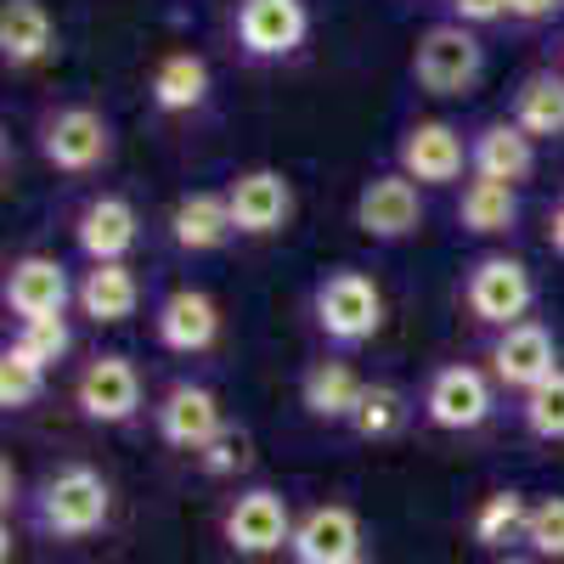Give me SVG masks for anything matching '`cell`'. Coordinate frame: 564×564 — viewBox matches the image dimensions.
I'll return each mask as SVG.
<instances>
[{
  "mask_svg": "<svg viewBox=\"0 0 564 564\" xmlns=\"http://www.w3.org/2000/svg\"><path fill=\"white\" fill-rule=\"evenodd\" d=\"M536 305V276L525 260L513 254H480L463 276V311L475 316L480 327H513V322H531Z\"/></svg>",
  "mask_w": 564,
  "mask_h": 564,
  "instance_id": "cell-4",
  "label": "cell"
},
{
  "mask_svg": "<svg viewBox=\"0 0 564 564\" xmlns=\"http://www.w3.org/2000/svg\"><path fill=\"white\" fill-rule=\"evenodd\" d=\"M34 148L57 175H97L113 159V124L90 102H57L34 119Z\"/></svg>",
  "mask_w": 564,
  "mask_h": 564,
  "instance_id": "cell-2",
  "label": "cell"
},
{
  "mask_svg": "<svg viewBox=\"0 0 564 564\" xmlns=\"http://www.w3.org/2000/svg\"><path fill=\"white\" fill-rule=\"evenodd\" d=\"M508 119L520 124L531 141H553V135H564V74H553V68L525 74L520 90H513Z\"/></svg>",
  "mask_w": 564,
  "mask_h": 564,
  "instance_id": "cell-25",
  "label": "cell"
},
{
  "mask_svg": "<svg viewBox=\"0 0 564 564\" xmlns=\"http://www.w3.org/2000/svg\"><path fill=\"white\" fill-rule=\"evenodd\" d=\"M446 7H452V23H463V29L513 18V0H446Z\"/></svg>",
  "mask_w": 564,
  "mask_h": 564,
  "instance_id": "cell-34",
  "label": "cell"
},
{
  "mask_svg": "<svg viewBox=\"0 0 564 564\" xmlns=\"http://www.w3.org/2000/svg\"><path fill=\"white\" fill-rule=\"evenodd\" d=\"M558 7H564V0H513V18H520V23H547Z\"/></svg>",
  "mask_w": 564,
  "mask_h": 564,
  "instance_id": "cell-35",
  "label": "cell"
},
{
  "mask_svg": "<svg viewBox=\"0 0 564 564\" xmlns=\"http://www.w3.org/2000/svg\"><path fill=\"white\" fill-rule=\"evenodd\" d=\"M497 406V390L480 367H468V361H446L430 372V384H423V417L435 423V430L446 435H468V430H480V423L491 417Z\"/></svg>",
  "mask_w": 564,
  "mask_h": 564,
  "instance_id": "cell-7",
  "label": "cell"
},
{
  "mask_svg": "<svg viewBox=\"0 0 564 564\" xmlns=\"http://www.w3.org/2000/svg\"><path fill=\"white\" fill-rule=\"evenodd\" d=\"M486 74V45L463 23H430L412 45V79L430 97H463Z\"/></svg>",
  "mask_w": 564,
  "mask_h": 564,
  "instance_id": "cell-5",
  "label": "cell"
},
{
  "mask_svg": "<svg viewBox=\"0 0 564 564\" xmlns=\"http://www.w3.org/2000/svg\"><path fill=\"white\" fill-rule=\"evenodd\" d=\"M148 97L159 113H198L209 102V63L198 52H170L159 57L153 79H148Z\"/></svg>",
  "mask_w": 564,
  "mask_h": 564,
  "instance_id": "cell-23",
  "label": "cell"
},
{
  "mask_svg": "<svg viewBox=\"0 0 564 564\" xmlns=\"http://www.w3.org/2000/svg\"><path fill=\"white\" fill-rule=\"evenodd\" d=\"M457 226L475 231V238H502V231L520 226V193L502 181H468L463 198H457Z\"/></svg>",
  "mask_w": 564,
  "mask_h": 564,
  "instance_id": "cell-26",
  "label": "cell"
},
{
  "mask_svg": "<svg viewBox=\"0 0 564 564\" xmlns=\"http://www.w3.org/2000/svg\"><path fill=\"white\" fill-rule=\"evenodd\" d=\"M226 198H231V220H238V238H276L282 226L294 220V186L282 170H243V175H231L226 186Z\"/></svg>",
  "mask_w": 564,
  "mask_h": 564,
  "instance_id": "cell-14",
  "label": "cell"
},
{
  "mask_svg": "<svg viewBox=\"0 0 564 564\" xmlns=\"http://www.w3.org/2000/svg\"><path fill=\"white\" fill-rule=\"evenodd\" d=\"M356 564H372V558H356Z\"/></svg>",
  "mask_w": 564,
  "mask_h": 564,
  "instance_id": "cell-38",
  "label": "cell"
},
{
  "mask_svg": "<svg viewBox=\"0 0 564 564\" xmlns=\"http://www.w3.org/2000/svg\"><path fill=\"white\" fill-rule=\"evenodd\" d=\"M525 520H531V502H525L520 491H491V497H480L468 531H475L480 547L502 553V547H513V542H525Z\"/></svg>",
  "mask_w": 564,
  "mask_h": 564,
  "instance_id": "cell-27",
  "label": "cell"
},
{
  "mask_svg": "<svg viewBox=\"0 0 564 564\" xmlns=\"http://www.w3.org/2000/svg\"><path fill=\"white\" fill-rule=\"evenodd\" d=\"M12 345L29 356V361H40L45 372H52L68 350H74V334H68V316H40V322H18V334H12Z\"/></svg>",
  "mask_w": 564,
  "mask_h": 564,
  "instance_id": "cell-31",
  "label": "cell"
},
{
  "mask_svg": "<svg viewBox=\"0 0 564 564\" xmlns=\"http://www.w3.org/2000/svg\"><path fill=\"white\" fill-rule=\"evenodd\" d=\"M468 170L480 181H502V186H520L536 175V141L513 124V119H491L468 135Z\"/></svg>",
  "mask_w": 564,
  "mask_h": 564,
  "instance_id": "cell-19",
  "label": "cell"
},
{
  "mask_svg": "<svg viewBox=\"0 0 564 564\" xmlns=\"http://www.w3.org/2000/svg\"><path fill=\"white\" fill-rule=\"evenodd\" d=\"M547 249H553V254L564 260V198H558V204L547 209Z\"/></svg>",
  "mask_w": 564,
  "mask_h": 564,
  "instance_id": "cell-36",
  "label": "cell"
},
{
  "mask_svg": "<svg viewBox=\"0 0 564 564\" xmlns=\"http://www.w3.org/2000/svg\"><path fill=\"white\" fill-rule=\"evenodd\" d=\"M238 238V220H231V198L226 193H186L170 209V243L186 254H215Z\"/></svg>",
  "mask_w": 564,
  "mask_h": 564,
  "instance_id": "cell-21",
  "label": "cell"
},
{
  "mask_svg": "<svg viewBox=\"0 0 564 564\" xmlns=\"http://www.w3.org/2000/svg\"><path fill=\"white\" fill-rule=\"evenodd\" d=\"M74 406L79 417L90 423H130L141 412V372L130 356L119 350H102V356H90L79 372H74Z\"/></svg>",
  "mask_w": 564,
  "mask_h": 564,
  "instance_id": "cell-9",
  "label": "cell"
},
{
  "mask_svg": "<svg viewBox=\"0 0 564 564\" xmlns=\"http://www.w3.org/2000/svg\"><path fill=\"white\" fill-rule=\"evenodd\" d=\"M395 164H401V175L417 181V186H452V181L463 175V164H468V141H463V130L446 124V119H417V124H406V135L395 141Z\"/></svg>",
  "mask_w": 564,
  "mask_h": 564,
  "instance_id": "cell-13",
  "label": "cell"
},
{
  "mask_svg": "<svg viewBox=\"0 0 564 564\" xmlns=\"http://www.w3.org/2000/svg\"><path fill=\"white\" fill-rule=\"evenodd\" d=\"M135 305H141V282H135V271H130L124 260L90 265V271L79 276V311L97 322V327H113V322L135 316Z\"/></svg>",
  "mask_w": 564,
  "mask_h": 564,
  "instance_id": "cell-24",
  "label": "cell"
},
{
  "mask_svg": "<svg viewBox=\"0 0 564 564\" xmlns=\"http://www.w3.org/2000/svg\"><path fill=\"white\" fill-rule=\"evenodd\" d=\"M40 395H45V367L29 361L18 345H7V356H0V406H7V412H29Z\"/></svg>",
  "mask_w": 564,
  "mask_h": 564,
  "instance_id": "cell-30",
  "label": "cell"
},
{
  "mask_svg": "<svg viewBox=\"0 0 564 564\" xmlns=\"http://www.w3.org/2000/svg\"><path fill=\"white\" fill-rule=\"evenodd\" d=\"M0 300L18 322H40V316H63L68 300H79V289L68 282V265L57 254H18L0 282Z\"/></svg>",
  "mask_w": 564,
  "mask_h": 564,
  "instance_id": "cell-12",
  "label": "cell"
},
{
  "mask_svg": "<svg viewBox=\"0 0 564 564\" xmlns=\"http://www.w3.org/2000/svg\"><path fill=\"white\" fill-rule=\"evenodd\" d=\"M113 520V486L102 468L90 463H63L40 480L34 491V525L40 536H57V542H85L97 536Z\"/></svg>",
  "mask_w": 564,
  "mask_h": 564,
  "instance_id": "cell-1",
  "label": "cell"
},
{
  "mask_svg": "<svg viewBox=\"0 0 564 564\" xmlns=\"http://www.w3.org/2000/svg\"><path fill=\"white\" fill-rule=\"evenodd\" d=\"M153 334H159V345L175 350V356H204V350H215V339H220V305H215L204 289H175V294L159 300Z\"/></svg>",
  "mask_w": 564,
  "mask_h": 564,
  "instance_id": "cell-18",
  "label": "cell"
},
{
  "mask_svg": "<svg viewBox=\"0 0 564 564\" xmlns=\"http://www.w3.org/2000/svg\"><path fill=\"white\" fill-rule=\"evenodd\" d=\"M52 12H45V0H7L0 7V57L7 68H34L52 57Z\"/></svg>",
  "mask_w": 564,
  "mask_h": 564,
  "instance_id": "cell-22",
  "label": "cell"
},
{
  "mask_svg": "<svg viewBox=\"0 0 564 564\" xmlns=\"http://www.w3.org/2000/svg\"><path fill=\"white\" fill-rule=\"evenodd\" d=\"M153 430H159V441H164V446L193 452V457H198V452L226 430L220 395H215L209 384H193V379L170 384V390L159 395V406H153Z\"/></svg>",
  "mask_w": 564,
  "mask_h": 564,
  "instance_id": "cell-11",
  "label": "cell"
},
{
  "mask_svg": "<svg viewBox=\"0 0 564 564\" xmlns=\"http://www.w3.org/2000/svg\"><path fill=\"white\" fill-rule=\"evenodd\" d=\"M356 226L367 231L372 243H401L423 226V198H417V181H406L401 170L390 175H372L361 193H356Z\"/></svg>",
  "mask_w": 564,
  "mask_h": 564,
  "instance_id": "cell-15",
  "label": "cell"
},
{
  "mask_svg": "<svg viewBox=\"0 0 564 564\" xmlns=\"http://www.w3.org/2000/svg\"><path fill=\"white\" fill-rule=\"evenodd\" d=\"M525 547H531L542 564H564V497H542V502H531Z\"/></svg>",
  "mask_w": 564,
  "mask_h": 564,
  "instance_id": "cell-32",
  "label": "cell"
},
{
  "mask_svg": "<svg viewBox=\"0 0 564 564\" xmlns=\"http://www.w3.org/2000/svg\"><path fill=\"white\" fill-rule=\"evenodd\" d=\"M497 564H542V558H513V553H508V558H497Z\"/></svg>",
  "mask_w": 564,
  "mask_h": 564,
  "instance_id": "cell-37",
  "label": "cell"
},
{
  "mask_svg": "<svg viewBox=\"0 0 564 564\" xmlns=\"http://www.w3.org/2000/svg\"><path fill=\"white\" fill-rule=\"evenodd\" d=\"M135 238H141V215H135V204L119 198V193L85 198L79 215H74V243H79V254H85L90 265L124 260V254L135 249Z\"/></svg>",
  "mask_w": 564,
  "mask_h": 564,
  "instance_id": "cell-16",
  "label": "cell"
},
{
  "mask_svg": "<svg viewBox=\"0 0 564 564\" xmlns=\"http://www.w3.org/2000/svg\"><path fill=\"white\" fill-rule=\"evenodd\" d=\"M520 423L536 441H564V367L547 384H536L531 395H520Z\"/></svg>",
  "mask_w": 564,
  "mask_h": 564,
  "instance_id": "cell-29",
  "label": "cell"
},
{
  "mask_svg": "<svg viewBox=\"0 0 564 564\" xmlns=\"http://www.w3.org/2000/svg\"><path fill=\"white\" fill-rule=\"evenodd\" d=\"M294 508H289V497L282 491H271V486H249V491H238L226 502V513H220V536H226V547L238 553V558H271V553H282L294 542Z\"/></svg>",
  "mask_w": 564,
  "mask_h": 564,
  "instance_id": "cell-6",
  "label": "cell"
},
{
  "mask_svg": "<svg viewBox=\"0 0 564 564\" xmlns=\"http://www.w3.org/2000/svg\"><path fill=\"white\" fill-rule=\"evenodd\" d=\"M198 463H204V475H215V480H226V475H238V468H249V435L243 430H226L198 452Z\"/></svg>",
  "mask_w": 564,
  "mask_h": 564,
  "instance_id": "cell-33",
  "label": "cell"
},
{
  "mask_svg": "<svg viewBox=\"0 0 564 564\" xmlns=\"http://www.w3.org/2000/svg\"><path fill=\"white\" fill-rule=\"evenodd\" d=\"M231 34H238V52L249 63H282L305 45L311 12H305V0H238Z\"/></svg>",
  "mask_w": 564,
  "mask_h": 564,
  "instance_id": "cell-8",
  "label": "cell"
},
{
  "mask_svg": "<svg viewBox=\"0 0 564 564\" xmlns=\"http://www.w3.org/2000/svg\"><path fill=\"white\" fill-rule=\"evenodd\" d=\"M558 52H564V45H558Z\"/></svg>",
  "mask_w": 564,
  "mask_h": 564,
  "instance_id": "cell-39",
  "label": "cell"
},
{
  "mask_svg": "<svg viewBox=\"0 0 564 564\" xmlns=\"http://www.w3.org/2000/svg\"><path fill=\"white\" fill-rule=\"evenodd\" d=\"M289 553H294V564H356L361 558V520H356V508L316 502L305 520L294 525Z\"/></svg>",
  "mask_w": 564,
  "mask_h": 564,
  "instance_id": "cell-17",
  "label": "cell"
},
{
  "mask_svg": "<svg viewBox=\"0 0 564 564\" xmlns=\"http://www.w3.org/2000/svg\"><path fill=\"white\" fill-rule=\"evenodd\" d=\"M486 361H491V384H502L513 395H531L536 384H547L558 372V345L542 322H513L491 339Z\"/></svg>",
  "mask_w": 564,
  "mask_h": 564,
  "instance_id": "cell-10",
  "label": "cell"
},
{
  "mask_svg": "<svg viewBox=\"0 0 564 564\" xmlns=\"http://www.w3.org/2000/svg\"><path fill=\"white\" fill-rule=\"evenodd\" d=\"M311 322H316V334L327 345H339V350L367 345L384 327V294H379V282L350 271V265L345 271H327L316 289H311Z\"/></svg>",
  "mask_w": 564,
  "mask_h": 564,
  "instance_id": "cell-3",
  "label": "cell"
},
{
  "mask_svg": "<svg viewBox=\"0 0 564 564\" xmlns=\"http://www.w3.org/2000/svg\"><path fill=\"white\" fill-rule=\"evenodd\" d=\"M367 384H361V372L339 356H322L300 372V406L316 417V423H350L356 406H361Z\"/></svg>",
  "mask_w": 564,
  "mask_h": 564,
  "instance_id": "cell-20",
  "label": "cell"
},
{
  "mask_svg": "<svg viewBox=\"0 0 564 564\" xmlns=\"http://www.w3.org/2000/svg\"><path fill=\"white\" fill-rule=\"evenodd\" d=\"M406 423H412L406 390H395V384H367V395H361V406H356V417H350V430H356L361 441H395Z\"/></svg>",
  "mask_w": 564,
  "mask_h": 564,
  "instance_id": "cell-28",
  "label": "cell"
}]
</instances>
